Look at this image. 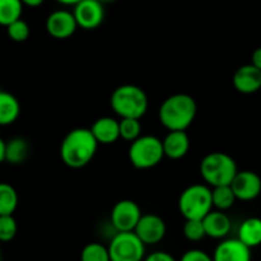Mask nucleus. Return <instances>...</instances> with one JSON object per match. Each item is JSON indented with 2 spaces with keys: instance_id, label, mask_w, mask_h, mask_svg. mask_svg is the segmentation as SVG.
I'll use <instances>...</instances> for the list:
<instances>
[{
  "instance_id": "f257e3e1",
  "label": "nucleus",
  "mask_w": 261,
  "mask_h": 261,
  "mask_svg": "<svg viewBox=\"0 0 261 261\" xmlns=\"http://www.w3.org/2000/svg\"><path fill=\"white\" fill-rule=\"evenodd\" d=\"M97 145L90 128H74L65 135L60 144L62 162L72 169L86 167L94 159Z\"/></svg>"
},
{
  "instance_id": "f03ea898",
  "label": "nucleus",
  "mask_w": 261,
  "mask_h": 261,
  "mask_svg": "<svg viewBox=\"0 0 261 261\" xmlns=\"http://www.w3.org/2000/svg\"><path fill=\"white\" fill-rule=\"evenodd\" d=\"M197 114L195 99L187 94L167 97L159 108V120L168 130H186Z\"/></svg>"
},
{
  "instance_id": "7ed1b4c3",
  "label": "nucleus",
  "mask_w": 261,
  "mask_h": 261,
  "mask_svg": "<svg viewBox=\"0 0 261 261\" xmlns=\"http://www.w3.org/2000/svg\"><path fill=\"white\" fill-rule=\"evenodd\" d=\"M110 107L118 117L141 119L147 112L149 100L141 87L136 85H122L113 91Z\"/></svg>"
},
{
  "instance_id": "20e7f679",
  "label": "nucleus",
  "mask_w": 261,
  "mask_h": 261,
  "mask_svg": "<svg viewBox=\"0 0 261 261\" xmlns=\"http://www.w3.org/2000/svg\"><path fill=\"white\" fill-rule=\"evenodd\" d=\"M237 172L234 159L222 151L210 152L200 163V174L209 187L230 185Z\"/></svg>"
},
{
  "instance_id": "39448f33",
  "label": "nucleus",
  "mask_w": 261,
  "mask_h": 261,
  "mask_svg": "<svg viewBox=\"0 0 261 261\" xmlns=\"http://www.w3.org/2000/svg\"><path fill=\"white\" fill-rule=\"evenodd\" d=\"M178 209L186 220H202L213 210L212 188L202 183L187 187L178 199Z\"/></svg>"
},
{
  "instance_id": "423d86ee",
  "label": "nucleus",
  "mask_w": 261,
  "mask_h": 261,
  "mask_svg": "<svg viewBox=\"0 0 261 261\" xmlns=\"http://www.w3.org/2000/svg\"><path fill=\"white\" fill-rule=\"evenodd\" d=\"M130 164L136 169H150L159 164L164 158L162 140L156 136L145 135L130 142L128 149Z\"/></svg>"
},
{
  "instance_id": "0eeeda50",
  "label": "nucleus",
  "mask_w": 261,
  "mask_h": 261,
  "mask_svg": "<svg viewBox=\"0 0 261 261\" xmlns=\"http://www.w3.org/2000/svg\"><path fill=\"white\" fill-rule=\"evenodd\" d=\"M145 250L146 245L135 232H117L108 246L110 261H144Z\"/></svg>"
},
{
  "instance_id": "6e6552de",
  "label": "nucleus",
  "mask_w": 261,
  "mask_h": 261,
  "mask_svg": "<svg viewBox=\"0 0 261 261\" xmlns=\"http://www.w3.org/2000/svg\"><path fill=\"white\" fill-rule=\"evenodd\" d=\"M142 213L134 200H120L113 206L110 222L117 232H134Z\"/></svg>"
},
{
  "instance_id": "1a4fd4ad",
  "label": "nucleus",
  "mask_w": 261,
  "mask_h": 261,
  "mask_svg": "<svg viewBox=\"0 0 261 261\" xmlns=\"http://www.w3.org/2000/svg\"><path fill=\"white\" fill-rule=\"evenodd\" d=\"M230 187L237 200L252 201L261 193V178L252 170H238Z\"/></svg>"
},
{
  "instance_id": "9d476101",
  "label": "nucleus",
  "mask_w": 261,
  "mask_h": 261,
  "mask_svg": "<svg viewBox=\"0 0 261 261\" xmlns=\"http://www.w3.org/2000/svg\"><path fill=\"white\" fill-rule=\"evenodd\" d=\"M73 16L79 27L84 30H95L104 21V6L99 0H81L74 6Z\"/></svg>"
},
{
  "instance_id": "9b49d317",
  "label": "nucleus",
  "mask_w": 261,
  "mask_h": 261,
  "mask_svg": "<svg viewBox=\"0 0 261 261\" xmlns=\"http://www.w3.org/2000/svg\"><path fill=\"white\" fill-rule=\"evenodd\" d=\"M145 245H156L164 240L167 225L163 218L156 214H142L134 230Z\"/></svg>"
},
{
  "instance_id": "f8f14e48",
  "label": "nucleus",
  "mask_w": 261,
  "mask_h": 261,
  "mask_svg": "<svg viewBox=\"0 0 261 261\" xmlns=\"http://www.w3.org/2000/svg\"><path fill=\"white\" fill-rule=\"evenodd\" d=\"M77 27L79 26H77L73 12L64 11V9L53 12L51 14L47 16L46 22H45V29H46L47 34L58 40L71 37L76 32Z\"/></svg>"
},
{
  "instance_id": "ddd939ff",
  "label": "nucleus",
  "mask_w": 261,
  "mask_h": 261,
  "mask_svg": "<svg viewBox=\"0 0 261 261\" xmlns=\"http://www.w3.org/2000/svg\"><path fill=\"white\" fill-rule=\"evenodd\" d=\"M213 261H251V248L238 238L223 240L215 247Z\"/></svg>"
},
{
  "instance_id": "4468645a",
  "label": "nucleus",
  "mask_w": 261,
  "mask_h": 261,
  "mask_svg": "<svg viewBox=\"0 0 261 261\" xmlns=\"http://www.w3.org/2000/svg\"><path fill=\"white\" fill-rule=\"evenodd\" d=\"M233 86L241 94H255L261 89V71L252 64H245L233 74Z\"/></svg>"
},
{
  "instance_id": "2eb2a0df",
  "label": "nucleus",
  "mask_w": 261,
  "mask_h": 261,
  "mask_svg": "<svg viewBox=\"0 0 261 261\" xmlns=\"http://www.w3.org/2000/svg\"><path fill=\"white\" fill-rule=\"evenodd\" d=\"M164 156L172 160L182 159L190 150V137L186 130H169V134L162 140Z\"/></svg>"
},
{
  "instance_id": "dca6fc26",
  "label": "nucleus",
  "mask_w": 261,
  "mask_h": 261,
  "mask_svg": "<svg viewBox=\"0 0 261 261\" xmlns=\"http://www.w3.org/2000/svg\"><path fill=\"white\" fill-rule=\"evenodd\" d=\"M92 136L97 144L110 145L120 139L119 136V120L112 117H101L94 122L90 128Z\"/></svg>"
},
{
  "instance_id": "f3484780",
  "label": "nucleus",
  "mask_w": 261,
  "mask_h": 261,
  "mask_svg": "<svg viewBox=\"0 0 261 261\" xmlns=\"http://www.w3.org/2000/svg\"><path fill=\"white\" fill-rule=\"evenodd\" d=\"M202 224H204L206 237L215 238V240H222V238L227 237L232 228V222H230L229 217L220 210H212L202 219Z\"/></svg>"
},
{
  "instance_id": "a211bd4d",
  "label": "nucleus",
  "mask_w": 261,
  "mask_h": 261,
  "mask_svg": "<svg viewBox=\"0 0 261 261\" xmlns=\"http://www.w3.org/2000/svg\"><path fill=\"white\" fill-rule=\"evenodd\" d=\"M21 105L13 94L0 90V125L13 124L19 117Z\"/></svg>"
},
{
  "instance_id": "6ab92c4d",
  "label": "nucleus",
  "mask_w": 261,
  "mask_h": 261,
  "mask_svg": "<svg viewBox=\"0 0 261 261\" xmlns=\"http://www.w3.org/2000/svg\"><path fill=\"white\" fill-rule=\"evenodd\" d=\"M238 240L247 247H257L261 245V219L260 218H247L241 223L238 228Z\"/></svg>"
},
{
  "instance_id": "aec40b11",
  "label": "nucleus",
  "mask_w": 261,
  "mask_h": 261,
  "mask_svg": "<svg viewBox=\"0 0 261 261\" xmlns=\"http://www.w3.org/2000/svg\"><path fill=\"white\" fill-rule=\"evenodd\" d=\"M30 154V144L23 137H14L6 142V162L9 164H22Z\"/></svg>"
},
{
  "instance_id": "412c9836",
  "label": "nucleus",
  "mask_w": 261,
  "mask_h": 261,
  "mask_svg": "<svg viewBox=\"0 0 261 261\" xmlns=\"http://www.w3.org/2000/svg\"><path fill=\"white\" fill-rule=\"evenodd\" d=\"M18 206V193L7 182H0V215H13Z\"/></svg>"
},
{
  "instance_id": "4be33fe9",
  "label": "nucleus",
  "mask_w": 261,
  "mask_h": 261,
  "mask_svg": "<svg viewBox=\"0 0 261 261\" xmlns=\"http://www.w3.org/2000/svg\"><path fill=\"white\" fill-rule=\"evenodd\" d=\"M23 4L21 0H0V26L9 24L21 19Z\"/></svg>"
},
{
  "instance_id": "5701e85b",
  "label": "nucleus",
  "mask_w": 261,
  "mask_h": 261,
  "mask_svg": "<svg viewBox=\"0 0 261 261\" xmlns=\"http://www.w3.org/2000/svg\"><path fill=\"white\" fill-rule=\"evenodd\" d=\"M212 200L213 207L220 212L230 209L236 202V196L233 193L230 185L228 186H218V187L212 188Z\"/></svg>"
},
{
  "instance_id": "b1692460",
  "label": "nucleus",
  "mask_w": 261,
  "mask_h": 261,
  "mask_svg": "<svg viewBox=\"0 0 261 261\" xmlns=\"http://www.w3.org/2000/svg\"><path fill=\"white\" fill-rule=\"evenodd\" d=\"M142 125L140 119L136 118H120L119 120V136L124 141L132 142L141 136Z\"/></svg>"
},
{
  "instance_id": "393cba45",
  "label": "nucleus",
  "mask_w": 261,
  "mask_h": 261,
  "mask_svg": "<svg viewBox=\"0 0 261 261\" xmlns=\"http://www.w3.org/2000/svg\"><path fill=\"white\" fill-rule=\"evenodd\" d=\"M81 261H110L107 246L99 242L87 243L81 251Z\"/></svg>"
},
{
  "instance_id": "a878e982",
  "label": "nucleus",
  "mask_w": 261,
  "mask_h": 261,
  "mask_svg": "<svg viewBox=\"0 0 261 261\" xmlns=\"http://www.w3.org/2000/svg\"><path fill=\"white\" fill-rule=\"evenodd\" d=\"M18 232V224L13 215H0V242H11Z\"/></svg>"
},
{
  "instance_id": "bb28decb",
  "label": "nucleus",
  "mask_w": 261,
  "mask_h": 261,
  "mask_svg": "<svg viewBox=\"0 0 261 261\" xmlns=\"http://www.w3.org/2000/svg\"><path fill=\"white\" fill-rule=\"evenodd\" d=\"M183 234L191 242H199L202 238L206 237L202 220H186L185 225H183Z\"/></svg>"
},
{
  "instance_id": "cd10ccee",
  "label": "nucleus",
  "mask_w": 261,
  "mask_h": 261,
  "mask_svg": "<svg viewBox=\"0 0 261 261\" xmlns=\"http://www.w3.org/2000/svg\"><path fill=\"white\" fill-rule=\"evenodd\" d=\"M7 34L14 42H23L30 37V26L22 18L17 19L7 27Z\"/></svg>"
},
{
  "instance_id": "c85d7f7f",
  "label": "nucleus",
  "mask_w": 261,
  "mask_h": 261,
  "mask_svg": "<svg viewBox=\"0 0 261 261\" xmlns=\"http://www.w3.org/2000/svg\"><path fill=\"white\" fill-rule=\"evenodd\" d=\"M179 261H213V256L199 248L188 250L180 256Z\"/></svg>"
},
{
  "instance_id": "c756f323",
  "label": "nucleus",
  "mask_w": 261,
  "mask_h": 261,
  "mask_svg": "<svg viewBox=\"0 0 261 261\" xmlns=\"http://www.w3.org/2000/svg\"><path fill=\"white\" fill-rule=\"evenodd\" d=\"M144 261H177L173 257L170 253L165 252V251H155L150 255L145 256Z\"/></svg>"
},
{
  "instance_id": "7c9ffc66",
  "label": "nucleus",
  "mask_w": 261,
  "mask_h": 261,
  "mask_svg": "<svg viewBox=\"0 0 261 261\" xmlns=\"http://www.w3.org/2000/svg\"><path fill=\"white\" fill-rule=\"evenodd\" d=\"M251 64L261 71V47L253 50L252 55H251Z\"/></svg>"
},
{
  "instance_id": "2f4dec72",
  "label": "nucleus",
  "mask_w": 261,
  "mask_h": 261,
  "mask_svg": "<svg viewBox=\"0 0 261 261\" xmlns=\"http://www.w3.org/2000/svg\"><path fill=\"white\" fill-rule=\"evenodd\" d=\"M23 6L30 7V8H36V7H40L45 0H21Z\"/></svg>"
},
{
  "instance_id": "473e14b6",
  "label": "nucleus",
  "mask_w": 261,
  "mask_h": 261,
  "mask_svg": "<svg viewBox=\"0 0 261 261\" xmlns=\"http://www.w3.org/2000/svg\"><path fill=\"white\" fill-rule=\"evenodd\" d=\"M6 162V141L0 137V164Z\"/></svg>"
},
{
  "instance_id": "72a5a7b5",
  "label": "nucleus",
  "mask_w": 261,
  "mask_h": 261,
  "mask_svg": "<svg viewBox=\"0 0 261 261\" xmlns=\"http://www.w3.org/2000/svg\"><path fill=\"white\" fill-rule=\"evenodd\" d=\"M58 3L63 4V6H76V4H79L81 0H57Z\"/></svg>"
},
{
  "instance_id": "f704fd0d",
  "label": "nucleus",
  "mask_w": 261,
  "mask_h": 261,
  "mask_svg": "<svg viewBox=\"0 0 261 261\" xmlns=\"http://www.w3.org/2000/svg\"><path fill=\"white\" fill-rule=\"evenodd\" d=\"M101 3H110V2H114V0H99Z\"/></svg>"
},
{
  "instance_id": "c9c22d12",
  "label": "nucleus",
  "mask_w": 261,
  "mask_h": 261,
  "mask_svg": "<svg viewBox=\"0 0 261 261\" xmlns=\"http://www.w3.org/2000/svg\"><path fill=\"white\" fill-rule=\"evenodd\" d=\"M0 261H2V252H0Z\"/></svg>"
}]
</instances>
